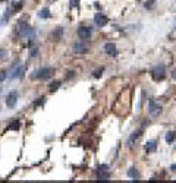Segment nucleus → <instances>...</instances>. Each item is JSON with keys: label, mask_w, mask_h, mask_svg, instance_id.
Returning a JSON list of instances; mask_svg holds the SVG:
<instances>
[{"label": "nucleus", "mask_w": 176, "mask_h": 183, "mask_svg": "<svg viewBox=\"0 0 176 183\" xmlns=\"http://www.w3.org/2000/svg\"><path fill=\"white\" fill-rule=\"evenodd\" d=\"M51 73H53V69H51V68H40V69L34 71L31 76H32L34 79L44 81V79H48V78L51 76Z\"/></svg>", "instance_id": "1"}, {"label": "nucleus", "mask_w": 176, "mask_h": 183, "mask_svg": "<svg viewBox=\"0 0 176 183\" xmlns=\"http://www.w3.org/2000/svg\"><path fill=\"white\" fill-rule=\"evenodd\" d=\"M16 34L18 37H30V34H34V31L30 28V25L25 21H21L16 25Z\"/></svg>", "instance_id": "2"}, {"label": "nucleus", "mask_w": 176, "mask_h": 183, "mask_svg": "<svg viewBox=\"0 0 176 183\" xmlns=\"http://www.w3.org/2000/svg\"><path fill=\"white\" fill-rule=\"evenodd\" d=\"M164 76H166V68H164L163 63L154 66V69L151 71V78H153L154 81H157V82H159V81H163Z\"/></svg>", "instance_id": "3"}, {"label": "nucleus", "mask_w": 176, "mask_h": 183, "mask_svg": "<svg viewBox=\"0 0 176 183\" xmlns=\"http://www.w3.org/2000/svg\"><path fill=\"white\" fill-rule=\"evenodd\" d=\"M160 113H162V106L159 103H156L154 100H151L148 103V114L153 116V117H157Z\"/></svg>", "instance_id": "4"}, {"label": "nucleus", "mask_w": 176, "mask_h": 183, "mask_svg": "<svg viewBox=\"0 0 176 183\" xmlns=\"http://www.w3.org/2000/svg\"><path fill=\"white\" fill-rule=\"evenodd\" d=\"M97 177L98 180H109L110 177V170H109V166L103 164L98 167V171H97Z\"/></svg>", "instance_id": "5"}, {"label": "nucleus", "mask_w": 176, "mask_h": 183, "mask_svg": "<svg viewBox=\"0 0 176 183\" xmlns=\"http://www.w3.org/2000/svg\"><path fill=\"white\" fill-rule=\"evenodd\" d=\"M74 51H75V53H78V54L87 53V51H88L87 41H84V40H78V41L74 44Z\"/></svg>", "instance_id": "6"}, {"label": "nucleus", "mask_w": 176, "mask_h": 183, "mask_svg": "<svg viewBox=\"0 0 176 183\" xmlns=\"http://www.w3.org/2000/svg\"><path fill=\"white\" fill-rule=\"evenodd\" d=\"M16 101H18V92H16V91L9 92L7 97H6V106H7L9 109H13V107L16 106Z\"/></svg>", "instance_id": "7"}, {"label": "nucleus", "mask_w": 176, "mask_h": 183, "mask_svg": "<svg viewBox=\"0 0 176 183\" xmlns=\"http://www.w3.org/2000/svg\"><path fill=\"white\" fill-rule=\"evenodd\" d=\"M78 37H79V40L87 41L88 38L91 37V28L89 27H79L78 28Z\"/></svg>", "instance_id": "8"}, {"label": "nucleus", "mask_w": 176, "mask_h": 183, "mask_svg": "<svg viewBox=\"0 0 176 183\" xmlns=\"http://www.w3.org/2000/svg\"><path fill=\"white\" fill-rule=\"evenodd\" d=\"M107 22H109V19H107V16L103 15V13H97V15L94 16V24H95L97 27H104Z\"/></svg>", "instance_id": "9"}, {"label": "nucleus", "mask_w": 176, "mask_h": 183, "mask_svg": "<svg viewBox=\"0 0 176 183\" xmlns=\"http://www.w3.org/2000/svg\"><path fill=\"white\" fill-rule=\"evenodd\" d=\"M104 51H106V54H109V56H113V57L118 54L116 45H115L113 43H106V44H104Z\"/></svg>", "instance_id": "10"}, {"label": "nucleus", "mask_w": 176, "mask_h": 183, "mask_svg": "<svg viewBox=\"0 0 176 183\" xmlns=\"http://www.w3.org/2000/svg\"><path fill=\"white\" fill-rule=\"evenodd\" d=\"M62 35H63V28H62V27H57V28L50 34V38L54 40V41H59V40L62 38Z\"/></svg>", "instance_id": "11"}, {"label": "nucleus", "mask_w": 176, "mask_h": 183, "mask_svg": "<svg viewBox=\"0 0 176 183\" xmlns=\"http://www.w3.org/2000/svg\"><path fill=\"white\" fill-rule=\"evenodd\" d=\"M24 71H25V66H24V65H19V66L13 71V73H12L10 76H12V78H15V79H16V78H22Z\"/></svg>", "instance_id": "12"}, {"label": "nucleus", "mask_w": 176, "mask_h": 183, "mask_svg": "<svg viewBox=\"0 0 176 183\" xmlns=\"http://www.w3.org/2000/svg\"><path fill=\"white\" fill-rule=\"evenodd\" d=\"M157 149V141H148L145 144V151L147 152H154Z\"/></svg>", "instance_id": "13"}, {"label": "nucleus", "mask_w": 176, "mask_h": 183, "mask_svg": "<svg viewBox=\"0 0 176 183\" xmlns=\"http://www.w3.org/2000/svg\"><path fill=\"white\" fill-rule=\"evenodd\" d=\"M50 9L48 7H44V9H41V10H38V18L40 19H48L50 18Z\"/></svg>", "instance_id": "14"}, {"label": "nucleus", "mask_w": 176, "mask_h": 183, "mask_svg": "<svg viewBox=\"0 0 176 183\" xmlns=\"http://www.w3.org/2000/svg\"><path fill=\"white\" fill-rule=\"evenodd\" d=\"M175 139H176V132L175 130L167 132V135H166V142H167V144H173Z\"/></svg>", "instance_id": "15"}, {"label": "nucleus", "mask_w": 176, "mask_h": 183, "mask_svg": "<svg viewBox=\"0 0 176 183\" xmlns=\"http://www.w3.org/2000/svg\"><path fill=\"white\" fill-rule=\"evenodd\" d=\"M19 126H21L19 120H16V119H15V120H13V122H12L7 128H6V129H7V130H18V129H19Z\"/></svg>", "instance_id": "16"}, {"label": "nucleus", "mask_w": 176, "mask_h": 183, "mask_svg": "<svg viewBox=\"0 0 176 183\" xmlns=\"http://www.w3.org/2000/svg\"><path fill=\"white\" fill-rule=\"evenodd\" d=\"M128 176H129V177H133V179H138V177H139V173L136 171L135 167H131L129 171H128Z\"/></svg>", "instance_id": "17"}, {"label": "nucleus", "mask_w": 176, "mask_h": 183, "mask_svg": "<svg viewBox=\"0 0 176 183\" xmlns=\"http://www.w3.org/2000/svg\"><path fill=\"white\" fill-rule=\"evenodd\" d=\"M59 86H60V82H59V81H54V82H51V84H50L48 89H50L51 92H54L56 89H59Z\"/></svg>", "instance_id": "18"}, {"label": "nucleus", "mask_w": 176, "mask_h": 183, "mask_svg": "<svg viewBox=\"0 0 176 183\" xmlns=\"http://www.w3.org/2000/svg\"><path fill=\"white\" fill-rule=\"evenodd\" d=\"M139 136H141V130H138L136 133H133L131 138H129V145H132V142H133V141H136V139H138Z\"/></svg>", "instance_id": "19"}, {"label": "nucleus", "mask_w": 176, "mask_h": 183, "mask_svg": "<svg viewBox=\"0 0 176 183\" xmlns=\"http://www.w3.org/2000/svg\"><path fill=\"white\" fill-rule=\"evenodd\" d=\"M10 12H12L10 9H6V10H4V13H3L4 16H3V19H1V22H4V21H7V19H9V16H10Z\"/></svg>", "instance_id": "20"}, {"label": "nucleus", "mask_w": 176, "mask_h": 183, "mask_svg": "<svg viewBox=\"0 0 176 183\" xmlns=\"http://www.w3.org/2000/svg\"><path fill=\"white\" fill-rule=\"evenodd\" d=\"M101 73H103V68H101V69H97V71H94L92 76H94V78H100V76H101Z\"/></svg>", "instance_id": "21"}, {"label": "nucleus", "mask_w": 176, "mask_h": 183, "mask_svg": "<svg viewBox=\"0 0 176 183\" xmlns=\"http://www.w3.org/2000/svg\"><path fill=\"white\" fill-rule=\"evenodd\" d=\"M37 54H38V48H37V47L31 48V53H30V56H31V57H35Z\"/></svg>", "instance_id": "22"}, {"label": "nucleus", "mask_w": 176, "mask_h": 183, "mask_svg": "<svg viewBox=\"0 0 176 183\" xmlns=\"http://www.w3.org/2000/svg\"><path fill=\"white\" fill-rule=\"evenodd\" d=\"M6 56H7V51H6V50H3V48H0V60L6 59Z\"/></svg>", "instance_id": "23"}, {"label": "nucleus", "mask_w": 176, "mask_h": 183, "mask_svg": "<svg viewBox=\"0 0 176 183\" xmlns=\"http://www.w3.org/2000/svg\"><path fill=\"white\" fill-rule=\"evenodd\" d=\"M6 78H7V73H6V71H1V72H0V82H3Z\"/></svg>", "instance_id": "24"}, {"label": "nucleus", "mask_w": 176, "mask_h": 183, "mask_svg": "<svg viewBox=\"0 0 176 183\" xmlns=\"http://www.w3.org/2000/svg\"><path fill=\"white\" fill-rule=\"evenodd\" d=\"M43 103H44V98H38V100L34 103V106L37 107V106H40V104H43Z\"/></svg>", "instance_id": "25"}, {"label": "nucleus", "mask_w": 176, "mask_h": 183, "mask_svg": "<svg viewBox=\"0 0 176 183\" xmlns=\"http://www.w3.org/2000/svg\"><path fill=\"white\" fill-rule=\"evenodd\" d=\"M78 1H79V0H71V7H75V6H78Z\"/></svg>", "instance_id": "26"}, {"label": "nucleus", "mask_w": 176, "mask_h": 183, "mask_svg": "<svg viewBox=\"0 0 176 183\" xmlns=\"http://www.w3.org/2000/svg\"><path fill=\"white\" fill-rule=\"evenodd\" d=\"M74 78V72H69V75H68V79H72Z\"/></svg>", "instance_id": "27"}, {"label": "nucleus", "mask_w": 176, "mask_h": 183, "mask_svg": "<svg viewBox=\"0 0 176 183\" xmlns=\"http://www.w3.org/2000/svg\"><path fill=\"white\" fill-rule=\"evenodd\" d=\"M173 78H175V79H176V71H175V72H173Z\"/></svg>", "instance_id": "28"}, {"label": "nucleus", "mask_w": 176, "mask_h": 183, "mask_svg": "<svg viewBox=\"0 0 176 183\" xmlns=\"http://www.w3.org/2000/svg\"><path fill=\"white\" fill-rule=\"evenodd\" d=\"M0 1H4V0H0Z\"/></svg>", "instance_id": "29"}, {"label": "nucleus", "mask_w": 176, "mask_h": 183, "mask_svg": "<svg viewBox=\"0 0 176 183\" xmlns=\"http://www.w3.org/2000/svg\"><path fill=\"white\" fill-rule=\"evenodd\" d=\"M151 1H154V0H151Z\"/></svg>", "instance_id": "30"}]
</instances>
